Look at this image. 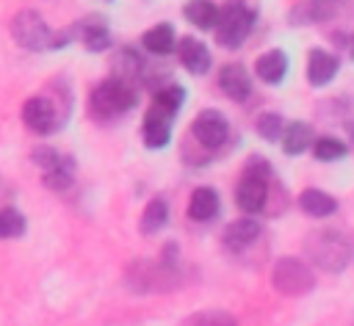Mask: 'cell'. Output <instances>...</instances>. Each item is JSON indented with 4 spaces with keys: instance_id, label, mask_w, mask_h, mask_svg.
<instances>
[{
    "instance_id": "obj_23",
    "label": "cell",
    "mask_w": 354,
    "mask_h": 326,
    "mask_svg": "<svg viewBox=\"0 0 354 326\" xmlns=\"http://www.w3.org/2000/svg\"><path fill=\"white\" fill-rule=\"evenodd\" d=\"M183 102H185V88L183 86H166V88L155 91V97H152V108H158L169 116H174Z\"/></svg>"
},
{
    "instance_id": "obj_14",
    "label": "cell",
    "mask_w": 354,
    "mask_h": 326,
    "mask_svg": "<svg viewBox=\"0 0 354 326\" xmlns=\"http://www.w3.org/2000/svg\"><path fill=\"white\" fill-rule=\"evenodd\" d=\"M177 52H180V61L183 66L191 72V75H205L210 69V50L205 41L194 39V36H185L180 39L177 44Z\"/></svg>"
},
{
    "instance_id": "obj_9",
    "label": "cell",
    "mask_w": 354,
    "mask_h": 326,
    "mask_svg": "<svg viewBox=\"0 0 354 326\" xmlns=\"http://www.w3.org/2000/svg\"><path fill=\"white\" fill-rule=\"evenodd\" d=\"M171 119L174 116H169V113H163V111L149 105V111L144 116V124H141V138H144V144L149 149H160V146H166L171 141Z\"/></svg>"
},
{
    "instance_id": "obj_30",
    "label": "cell",
    "mask_w": 354,
    "mask_h": 326,
    "mask_svg": "<svg viewBox=\"0 0 354 326\" xmlns=\"http://www.w3.org/2000/svg\"><path fill=\"white\" fill-rule=\"evenodd\" d=\"M351 61H354V39H351Z\"/></svg>"
},
{
    "instance_id": "obj_12",
    "label": "cell",
    "mask_w": 354,
    "mask_h": 326,
    "mask_svg": "<svg viewBox=\"0 0 354 326\" xmlns=\"http://www.w3.org/2000/svg\"><path fill=\"white\" fill-rule=\"evenodd\" d=\"M257 235H260V221H257L254 215H243V218H235L232 224L224 227L221 240H224L227 249L241 251V249H246L249 243H254Z\"/></svg>"
},
{
    "instance_id": "obj_3",
    "label": "cell",
    "mask_w": 354,
    "mask_h": 326,
    "mask_svg": "<svg viewBox=\"0 0 354 326\" xmlns=\"http://www.w3.org/2000/svg\"><path fill=\"white\" fill-rule=\"evenodd\" d=\"M138 102V94L130 88V83L119 80V77H108L102 80L100 86H94L91 91V113L100 116V119H113V116H122L127 111H133V105Z\"/></svg>"
},
{
    "instance_id": "obj_5",
    "label": "cell",
    "mask_w": 354,
    "mask_h": 326,
    "mask_svg": "<svg viewBox=\"0 0 354 326\" xmlns=\"http://www.w3.org/2000/svg\"><path fill=\"white\" fill-rule=\"evenodd\" d=\"M271 285H274V290H279L285 296H304L307 290H313L315 276H313V271L304 260L279 257L274 271H271Z\"/></svg>"
},
{
    "instance_id": "obj_13",
    "label": "cell",
    "mask_w": 354,
    "mask_h": 326,
    "mask_svg": "<svg viewBox=\"0 0 354 326\" xmlns=\"http://www.w3.org/2000/svg\"><path fill=\"white\" fill-rule=\"evenodd\" d=\"M218 207H221V202H218L216 188L199 185V188L191 193V199H188V218L196 221V224L213 221V218L218 215Z\"/></svg>"
},
{
    "instance_id": "obj_21",
    "label": "cell",
    "mask_w": 354,
    "mask_h": 326,
    "mask_svg": "<svg viewBox=\"0 0 354 326\" xmlns=\"http://www.w3.org/2000/svg\"><path fill=\"white\" fill-rule=\"evenodd\" d=\"M340 6H343V0H307L293 14H304L301 22H326L340 11Z\"/></svg>"
},
{
    "instance_id": "obj_29",
    "label": "cell",
    "mask_w": 354,
    "mask_h": 326,
    "mask_svg": "<svg viewBox=\"0 0 354 326\" xmlns=\"http://www.w3.org/2000/svg\"><path fill=\"white\" fill-rule=\"evenodd\" d=\"M61 160H64V157H61L55 149H50V146H39V149H33V163L41 169V174L53 171V169H55Z\"/></svg>"
},
{
    "instance_id": "obj_28",
    "label": "cell",
    "mask_w": 354,
    "mask_h": 326,
    "mask_svg": "<svg viewBox=\"0 0 354 326\" xmlns=\"http://www.w3.org/2000/svg\"><path fill=\"white\" fill-rule=\"evenodd\" d=\"M257 133H260L266 141L282 138V133H285L282 116H279V113H260V116H257Z\"/></svg>"
},
{
    "instance_id": "obj_19",
    "label": "cell",
    "mask_w": 354,
    "mask_h": 326,
    "mask_svg": "<svg viewBox=\"0 0 354 326\" xmlns=\"http://www.w3.org/2000/svg\"><path fill=\"white\" fill-rule=\"evenodd\" d=\"M299 207H301L307 215H313V218H326V215H332V213L337 210V199L329 196L326 191L307 188V191H301V196H299Z\"/></svg>"
},
{
    "instance_id": "obj_7",
    "label": "cell",
    "mask_w": 354,
    "mask_h": 326,
    "mask_svg": "<svg viewBox=\"0 0 354 326\" xmlns=\"http://www.w3.org/2000/svg\"><path fill=\"white\" fill-rule=\"evenodd\" d=\"M191 135L205 146V149H218L227 138H230V124L224 119L221 111L216 108H205L194 116L191 122Z\"/></svg>"
},
{
    "instance_id": "obj_18",
    "label": "cell",
    "mask_w": 354,
    "mask_h": 326,
    "mask_svg": "<svg viewBox=\"0 0 354 326\" xmlns=\"http://www.w3.org/2000/svg\"><path fill=\"white\" fill-rule=\"evenodd\" d=\"M279 141H282V152L285 155H301V152H307L313 146L315 138H313V127L307 122H290Z\"/></svg>"
},
{
    "instance_id": "obj_25",
    "label": "cell",
    "mask_w": 354,
    "mask_h": 326,
    "mask_svg": "<svg viewBox=\"0 0 354 326\" xmlns=\"http://www.w3.org/2000/svg\"><path fill=\"white\" fill-rule=\"evenodd\" d=\"M41 180H44V185L53 188V191H66V188L72 185V180H75V163H72V157H64L53 171L41 174Z\"/></svg>"
},
{
    "instance_id": "obj_26",
    "label": "cell",
    "mask_w": 354,
    "mask_h": 326,
    "mask_svg": "<svg viewBox=\"0 0 354 326\" xmlns=\"http://www.w3.org/2000/svg\"><path fill=\"white\" fill-rule=\"evenodd\" d=\"M141 66H144V61H141V55L133 47H122L119 55H116V64H113V69L122 75L119 80H124V83L130 77H138L141 75Z\"/></svg>"
},
{
    "instance_id": "obj_15",
    "label": "cell",
    "mask_w": 354,
    "mask_h": 326,
    "mask_svg": "<svg viewBox=\"0 0 354 326\" xmlns=\"http://www.w3.org/2000/svg\"><path fill=\"white\" fill-rule=\"evenodd\" d=\"M254 75L263 80V83H271V86H277V83H282L285 80V75H288V55H285V50H266L263 55H257V61H254Z\"/></svg>"
},
{
    "instance_id": "obj_1",
    "label": "cell",
    "mask_w": 354,
    "mask_h": 326,
    "mask_svg": "<svg viewBox=\"0 0 354 326\" xmlns=\"http://www.w3.org/2000/svg\"><path fill=\"white\" fill-rule=\"evenodd\" d=\"M310 260L315 265H321L324 271H343L351 260H354V240L337 229H324V232H313L304 243Z\"/></svg>"
},
{
    "instance_id": "obj_16",
    "label": "cell",
    "mask_w": 354,
    "mask_h": 326,
    "mask_svg": "<svg viewBox=\"0 0 354 326\" xmlns=\"http://www.w3.org/2000/svg\"><path fill=\"white\" fill-rule=\"evenodd\" d=\"M141 44H144V50L152 52V55H169V52L180 44V39H177V33H174V25L158 22V25H152L149 30H144Z\"/></svg>"
},
{
    "instance_id": "obj_24",
    "label": "cell",
    "mask_w": 354,
    "mask_h": 326,
    "mask_svg": "<svg viewBox=\"0 0 354 326\" xmlns=\"http://www.w3.org/2000/svg\"><path fill=\"white\" fill-rule=\"evenodd\" d=\"M180 326H238V320H235V315H230L224 309H202V312L188 315Z\"/></svg>"
},
{
    "instance_id": "obj_8",
    "label": "cell",
    "mask_w": 354,
    "mask_h": 326,
    "mask_svg": "<svg viewBox=\"0 0 354 326\" xmlns=\"http://www.w3.org/2000/svg\"><path fill=\"white\" fill-rule=\"evenodd\" d=\"M22 122L30 133L36 135H47L53 130H58V116H55V105L47 97H30L22 105Z\"/></svg>"
},
{
    "instance_id": "obj_11",
    "label": "cell",
    "mask_w": 354,
    "mask_h": 326,
    "mask_svg": "<svg viewBox=\"0 0 354 326\" xmlns=\"http://www.w3.org/2000/svg\"><path fill=\"white\" fill-rule=\"evenodd\" d=\"M218 88H221L230 99L243 102V99H249V94H252V77H249V72H246L241 64H227V66L218 69Z\"/></svg>"
},
{
    "instance_id": "obj_2",
    "label": "cell",
    "mask_w": 354,
    "mask_h": 326,
    "mask_svg": "<svg viewBox=\"0 0 354 326\" xmlns=\"http://www.w3.org/2000/svg\"><path fill=\"white\" fill-rule=\"evenodd\" d=\"M268 163L263 157H252L238 180L235 188V202L246 215H257L266 207L268 199Z\"/></svg>"
},
{
    "instance_id": "obj_6",
    "label": "cell",
    "mask_w": 354,
    "mask_h": 326,
    "mask_svg": "<svg viewBox=\"0 0 354 326\" xmlns=\"http://www.w3.org/2000/svg\"><path fill=\"white\" fill-rule=\"evenodd\" d=\"M11 36L25 50H50V47H55V33L47 28L41 14H36V11H19L11 19Z\"/></svg>"
},
{
    "instance_id": "obj_27",
    "label": "cell",
    "mask_w": 354,
    "mask_h": 326,
    "mask_svg": "<svg viewBox=\"0 0 354 326\" xmlns=\"http://www.w3.org/2000/svg\"><path fill=\"white\" fill-rule=\"evenodd\" d=\"M25 229H28V221L19 210H14V207L0 210V238H22Z\"/></svg>"
},
{
    "instance_id": "obj_22",
    "label": "cell",
    "mask_w": 354,
    "mask_h": 326,
    "mask_svg": "<svg viewBox=\"0 0 354 326\" xmlns=\"http://www.w3.org/2000/svg\"><path fill=\"white\" fill-rule=\"evenodd\" d=\"M346 155H348V146L340 138H335V135H321V138L313 141V157L315 160L329 163V160H340Z\"/></svg>"
},
{
    "instance_id": "obj_10",
    "label": "cell",
    "mask_w": 354,
    "mask_h": 326,
    "mask_svg": "<svg viewBox=\"0 0 354 326\" xmlns=\"http://www.w3.org/2000/svg\"><path fill=\"white\" fill-rule=\"evenodd\" d=\"M337 69H340V58L335 52L321 50V47L310 50V55H307V80H310V86H326V83H332L335 75H337Z\"/></svg>"
},
{
    "instance_id": "obj_20",
    "label": "cell",
    "mask_w": 354,
    "mask_h": 326,
    "mask_svg": "<svg viewBox=\"0 0 354 326\" xmlns=\"http://www.w3.org/2000/svg\"><path fill=\"white\" fill-rule=\"evenodd\" d=\"M166 224H169V204H166V199H160V196L149 199V204H147L144 213H141V224H138V229L147 232V235H152V232L163 229Z\"/></svg>"
},
{
    "instance_id": "obj_17",
    "label": "cell",
    "mask_w": 354,
    "mask_h": 326,
    "mask_svg": "<svg viewBox=\"0 0 354 326\" xmlns=\"http://www.w3.org/2000/svg\"><path fill=\"white\" fill-rule=\"evenodd\" d=\"M185 19L199 28V30H216L218 25V17H221V8L213 3V0H188L185 8H183Z\"/></svg>"
},
{
    "instance_id": "obj_4",
    "label": "cell",
    "mask_w": 354,
    "mask_h": 326,
    "mask_svg": "<svg viewBox=\"0 0 354 326\" xmlns=\"http://www.w3.org/2000/svg\"><path fill=\"white\" fill-rule=\"evenodd\" d=\"M254 11L243 3V0H227L221 6V17H218V25H216V39L221 47H241L246 41V36L252 33L254 28Z\"/></svg>"
}]
</instances>
